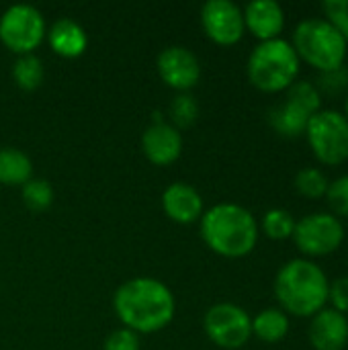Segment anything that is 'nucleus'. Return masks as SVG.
I'll return each mask as SVG.
<instances>
[{"label": "nucleus", "mask_w": 348, "mask_h": 350, "mask_svg": "<svg viewBox=\"0 0 348 350\" xmlns=\"http://www.w3.org/2000/svg\"><path fill=\"white\" fill-rule=\"evenodd\" d=\"M113 310L127 330L135 334H154L172 322L176 301L162 281L137 277L125 281L115 291Z\"/></svg>", "instance_id": "nucleus-1"}, {"label": "nucleus", "mask_w": 348, "mask_h": 350, "mask_svg": "<svg viewBox=\"0 0 348 350\" xmlns=\"http://www.w3.org/2000/svg\"><path fill=\"white\" fill-rule=\"evenodd\" d=\"M330 279L324 269L310 258L287 260L273 283L279 308L287 316L312 318L328 306Z\"/></svg>", "instance_id": "nucleus-2"}, {"label": "nucleus", "mask_w": 348, "mask_h": 350, "mask_svg": "<svg viewBox=\"0 0 348 350\" xmlns=\"http://www.w3.org/2000/svg\"><path fill=\"white\" fill-rule=\"evenodd\" d=\"M201 238L209 250L226 258L248 256L258 244L256 217L238 203H217L201 215Z\"/></svg>", "instance_id": "nucleus-3"}, {"label": "nucleus", "mask_w": 348, "mask_h": 350, "mask_svg": "<svg viewBox=\"0 0 348 350\" xmlns=\"http://www.w3.org/2000/svg\"><path fill=\"white\" fill-rule=\"evenodd\" d=\"M291 45L299 62H306L320 74L345 68L348 41L324 16H312L299 21L297 27L293 29Z\"/></svg>", "instance_id": "nucleus-4"}, {"label": "nucleus", "mask_w": 348, "mask_h": 350, "mask_svg": "<svg viewBox=\"0 0 348 350\" xmlns=\"http://www.w3.org/2000/svg\"><path fill=\"white\" fill-rule=\"evenodd\" d=\"M302 62L291 41L279 37L260 41L248 55L246 74L254 88L260 92H285L299 76Z\"/></svg>", "instance_id": "nucleus-5"}, {"label": "nucleus", "mask_w": 348, "mask_h": 350, "mask_svg": "<svg viewBox=\"0 0 348 350\" xmlns=\"http://www.w3.org/2000/svg\"><path fill=\"white\" fill-rule=\"evenodd\" d=\"M318 111H322V92L318 86L310 80H295L285 90V100L271 109L269 123L283 137H299Z\"/></svg>", "instance_id": "nucleus-6"}, {"label": "nucleus", "mask_w": 348, "mask_h": 350, "mask_svg": "<svg viewBox=\"0 0 348 350\" xmlns=\"http://www.w3.org/2000/svg\"><path fill=\"white\" fill-rule=\"evenodd\" d=\"M306 139L320 164L338 166L348 160V121L343 111L322 109L318 111L308 127Z\"/></svg>", "instance_id": "nucleus-7"}, {"label": "nucleus", "mask_w": 348, "mask_h": 350, "mask_svg": "<svg viewBox=\"0 0 348 350\" xmlns=\"http://www.w3.org/2000/svg\"><path fill=\"white\" fill-rule=\"evenodd\" d=\"M293 242L304 258H322L334 254L345 242V226L343 221L326 211L310 213L295 221Z\"/></svg>", "instance_id": "nucleus-8"}, {"label": "nucleus", "mask_w": 348, "mask_h": 350, "mask_svg": "<svg viewBox=\"0 0 348 350\" xmlns=\"http://www.w3.org/2000/svg\"><path fill=\"white\" fill-rule=\"evenodd\" d=\"M45 33L43 14L31 4H12L0 16V41L16 55L33 53Z\"/></svg>", "instance_id": "nucleus-9"}, {"label": "nucleus", "mask_w": 348, "mask_h": 350, "mask_svg": "<svg viewBox=\"0 0 348 350\" xmlns=\"http://www.w3.org/2000/svg\"><path fill=\"white\" fill-rule=\"evenodd\" d=\"M203 328L207 338L224 350H238L252 338V318L236 304H215L207 310Z\"/></svg>", "instance_id": "nucleus-10"}, {"label": "nucleus", "mask_w": 348, "mask_h": 350, "mask_svg": "<svg viewBox=\"0 0 348 350\" xmlns=\"http://www.w3.org/2000/svg\"><path fill=\"white\" fill-rule=\"evenodd\" d=\"M201 27L217 45H236L244 33V12L232 0H207L201 6Z\"/></svg>", "instance_id": "nucleus-11"}, {"label": "nucleus", "mask_w": 348, "mask_h": 350, "mask_svg": "<svg viewBox=\"0 0 348 350\" xmlns=\"http://www.w3.org/2000/svg\"><path fill=\"white\" fill-rule=\"evenodd\" d=\"M156 66L162 82L178 92L191 90L201 78V64L197 55L183 45H170L162 49Z\"/></svg>", "instance_id": "nucleus-12"}, {"label": "nucleus", "mask_w": 348, "mask_h": 350, "mask_svg": "<svg viewBox=\"0 0 348 350\" xmlns=\"http://www.w3.org/2000/svg\"><path fill=\"white\" fill-rule=\"evenodd\" d=\"M142 150L152 164L168 166L183 154V135L174 125L162 121L160 113H156L154 123L148 125L142 135Z\"/></svg>", "instance_id": "nucleus-13"}, {"label": "nucleus", "mask_w": 348, "mask_h": 350, "mask_svg": "<svg viewBox=\"0 0 348 350\" xmlns=\"http://www.w3.org/2000/svg\"><path fill=\"white\" fill-rule=\"evenodd\" d=\"M308 340L314 350H345L348 345V316L326 306L310 318Z\"/></svg>", "instance_id": "nucleus-14"}, {"label": "nucleus", "mask_w": 348, "mask_h": 350, "mask_svg": "<svg viewBox=\"0 0 348 350\" xmlns=\"http://www.w3.org/2000/svg\"><path fill=\"white\" fill-rule=\"evenodd\" d=\"M244 27L258 41L279 39L285 29V10L275 0H252L244 8Z\"/></svg>", "instance_id": "nucleus-15"}, {"label": "nucleus", "mask_w": 348, "mask_h": 350, "mask_svg": "<svg viewBox=\"0 0 348 350\" xmlns=\"http://www.w3.org/2000/svg\"><path fill=\"white\" fill-rule=\"evenodd\" d=\"M162 209L176 224H193L203 215V199L195 187L172 183L162 193Z\"/></svg>", "instance_id": "nucleus-16"}, {"label": "nucleus", "mask_w": 348, "mask_h": 350, "mask_svg": "<svg viewBox=\"0 0 348 350\" xmlns=\"http://www.w3.org/2000/svg\"><path fill=\"white\" fill-rule=\"evenodd\" d=\"M45 35L49 39L51 49L59 57H68V59L80 57L88 45V37H86V31L82 29V25L68 16L57 18Z\"/></svg>", "instance_id": "nucleus-17"}, {"label": "nucleus", "mask_w": 348, "mask_h": 350, "mask_svg": "<svg viewBox=\"0 0 348 350\" xmlns=\"http://www.w3.org/2000/svg\"><path fill=\"white\" fill-rule=\"evenodd\" d=\"M33 178L31 158L16 148H0V185L23 187Z\"/></svg>", "instance_id": "nucleus-18"}, {"label": "nucleus", "mask_w": 348, "mask_h": 350, "mask_svg": "<svg viewBox=\"0 0 348 350\" xmlns=\"http://www.w3.org/2000/svg\"><path fill=\"white\" fill-rule=\"evenodd\" d=\"M289 334V316L281 308H267L252 318V336L267 345L281 342Z\"/></svg>", "instance_id": "nucleus-19"}, {"label": "nucleus", "mask_w": 348, "mask_h": 350, "mask_svg": "<svg viewBox=\"0 0 348 350\" xmlns=\"http://www.w3.org/2000/svg\"><path fill=\"white\" fill-rule=\"evenodd\" d=\"M43 64L35 53L18 55L16 62L12 64V80L18 88L23 90H35L43 82Z\"/></svg>", "instance_id": "nucleus-20"}, {"label": "nucleus", "mask_w": 348, "mask_h": 350, "mask_svg": "<svg viewBox=\"0 0 348 350\" xmlns=\"http://www.w3.org/2000/svg\"><path fill=\"white\" fill-rule=\"evenodd\" d=\"M258 230L265 232V236L271 238V240H287V238L293 236L295 219L287 209L273 207L263 215V221H260Z\"/></svg>", "instance_id": "nucleus-21"}, {"label": "nucleus", "mask_w": 348, "mask_h": 350, "mask_svg": "<svg viewBox=\"0 0 348 350\" xmlns=\"http://www.w3.org/2000/svg\"><path fill=\"white\" fill-rule=\"evenodd\" d=\"M293 183H295V191H297L302 197L312 199V201L326 197V191H328V185H330L328 176H326L320 168H316V166L302 168V170L295 174V180H293Z\"/></svg>", "instance_id": "nucleus-22"}, {"label": "nucleus", "mask_w": 348, "mask_h": 350, "mask_svg": "<svg viewBox=\"0 0 348 350\" xmlns=\"http://www.w3.org/2000/svg\"><path fill=\"white\" fill-rule=\"evenodd\" d=\"M23 203L39 213L45 211L53 203V189L45 178H31L29 183L23 185Z\"/></svg>", "instance_id": "nucleus-23"}, {"label": "nucleus", "mask_w": 348, "mask_h": 350, "mask_svg": "<svg viewBox=\"0 0 348 350\" xmlns=\"http://www.w3.org/2000/svg\"><path fill=\"white\" fill-rule=\"evenodd\" d=\"M330 213L340 217H348V174H343L334 180H330L326 197Z\"/></svg>", "instance_id": "nucleus-24"}, {"label": "nucleus", "mask_w": 348, "mask_h": 350, "mask_svg": "<svg viewBox=\"0 0 348 350\" xmlns=\"http://www.w3.org/2000/svg\"><path fill=\"white\" fill-rule=\"evenodd\" d=\"M197 103L189 92H180L172 105H170V115L174 121V127H189L195 119H197Z\"/></svg>", "instance_id": "nucleus-25"}, {"label": "nucleus", "mask_w": 348, "mask_h": 350, "mask_svg": "<svg viewBox=\"0 0 348 350\" xmlns=\"http://www.w3.org/2000/svg\"><path fill=\"white\" fill-rule=\"evenodd\" d=\"M314 84L318 86V90L322 94H340L348 88V70L338 68L332 72H324L318 76V80Z\"/></svg>", "instance_id": "nucleus-26"}, {"label": "nucleus", "mask_w": 348, "mask_h": 350, "mask_svg": "<svg viewBox=\"0 0 348 350\" xmlns=\"http://www.w3.org/2000/svg\"><path fill=\"white\" fill-rule=\"evenodd\" d=\"M324 18L330 21L348 41V0H328L322 4Z\"/></svg>", "instance_id": "nucleus-27"}, {"label": "nucleus", "mask_w": 348, "mask_h": 350, "mask_svg": "<svg viewBox=\"0 0 348 350\" xmlns=\"http://www.w3.org/2000/svg\"><path fill=\"white\" fill-rule=\"evenodd\" d=\"M328 304H330L332 310H336V312L348 316V275L330 281V287H328Z\"/></svg>", "instance_id": "nucleus-28"}, {"label": "nucleus", "mask_w": 348, "mask_h": 350, "mask_svg": "<svg viewBox=\"0 0 348 350\" xmlns=\"http://www.w3.org/2000/svg\"><path fill=\"white\" fill-rule=\"evenodd\" d=\"M103 350H139V336L127 328H119L107 336Z\"/></svg>", "instance_id": "nucleus-29"}, {"label": "nucleus", "mask_w": 348, "mask_h": 350, "mask_svg": "<svg viewBox=\"0 0 348 350\" xmlns=\"http://www.w3.org/2000/svg\"><path fill=\"white\" fill-rule=\"evenodd\" d=\"M343 115L347 117V121H348V96L345 98V109H343Z\"/></svg>", "instance_id": "nucleus-30"}]
</instances>
